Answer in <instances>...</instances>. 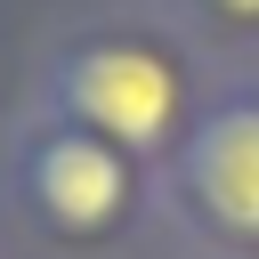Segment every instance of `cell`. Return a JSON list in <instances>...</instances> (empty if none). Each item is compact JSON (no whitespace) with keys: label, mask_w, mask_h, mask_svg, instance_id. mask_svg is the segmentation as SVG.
Instances as JSON below:
<instances>
[{"label":"cell","mask_w":259,"mask_h":259,"mask_svg":"<svg viewBox=\"0 0 259 259\" xmlns=\"http://www.w3.org/2000/svg\"><path fill=\"white\" fill-rule=\"evenodd\" d=\"M202 97H210L202 32L186 16L138 8V16H97V24L65 32L49 49V65H40L32 113H57L73 130H97L130 162L162 170L178 154V138L194 130Z\"/></svg>","instance_id":"obj_1"},{"label":"cell","mask_w":259,"mask_h":259,"mask_svg":"<svg viewBox=\"0 0 259 259\" xmlns=\"http://www.w3.org/2000/svg\"><path fill=\"white\" fill-rule=\"evenodd\" d=\"M146 162L105 146L97 130H73L57 113H24L8 146V202L49 243H113L146 210Z\"/></svg>","instance_id":"obj_2"},{"label":"cell","mask_w":259,"mask_h":259,"mask_svg":"<svg viewBox=\"0 0 259 259\" xmlns=\"http://www.w3.org/2000/svg\"><path fill=\"white\" fill-rule=\"evenodd\" d=\"M162 194L219 259H259V73L210 81L194 130L162 162Z\"/></svg>","instance_id":"obj_3"},{"label":"cell","mask_w":259,"mask_h":259,"mask_svg":"<svg viewBox=\"0 0 259 259\" xmlns=\"http://www.w3.org/2000/svg\"><path fill=\"white\" fill-rule=\"evenodd\" d=\"M186 24L202 40H259V0H186Z\"/></svg>","instance_id":"obj_4"}]
</instances>
